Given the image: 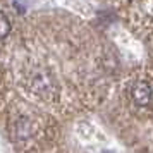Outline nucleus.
I'll return each mask as SVG.
<instances>
[{
	"label": "nucleus",
	"instance_id": "f03ea898",
	"mask_svg": "<svg viewBox=\"0 0 153 153\" xmlns=\"http://www.w3.org/2000/svg\"><path fill=\"white\" fill-rule=\"evenodd\" d=\"M131 95H132L134 103L141 105V107H145V105H148L152 102V88L145 81L134 83V86H132V90H131Z\"/></svg>",
	"mask_w": 153,
	"mask_h": 153
},
{
	"label": "nucleus",
	"instance_id": "7ed1b4c3",
	"mask_svg": "<svg viewBox=\"0 0 153 153\" xmlns=\"http://www.w3.org/2000/svg\"><path fill=\"white\" fill-rule=\"evenodd\" d=\"M29 132H31V129H29V122L28 119H19L17 120V124H16V136H17V139H26L29 136Z\"/></svg>",
	"mask_w": 153,
	"mask_h": 153
},
{
	"label": "nucleus",
	"instance_id": "20e7f679",
	"mask_svg": "<svg viewBox=\"0 0 153 153\" xmlns=\"http://www.w3.org/2000/svg\"><path fill=\"white\" fill-rule=\"evenodd\" d=\"M10 29H12V24H10V19L4 12H0V40L7 38L10 35Z\"/></svg>",
	"mask_w": 153,
	"mask_h": 153
},
{
	"label": "nucleus",
	"instance_id": "f257e3e1",
	"mask_svg": "<svg viewBox=\"0 0 153 153\" xmlns=\"http://www.w3.org/2000/svg\"><path fill=\"white\" fill-rule=\"evenodd\" d=\"M29 88L33 90V93H36L38 97L43 98H50L57 90V83L53 76L50 74L48 71H38L35 72L31 79H29Z\"/></svg>",
	"mask_w": 153,
	"mask_h": 153
}]
</instances>
